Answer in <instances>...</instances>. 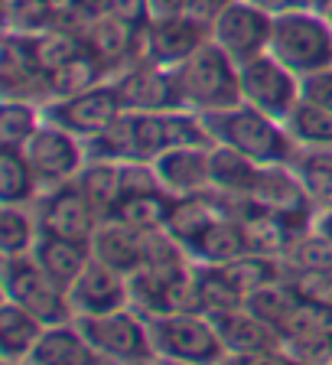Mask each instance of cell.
<instances>
[{"mask_svg":"<svg viewBox=\"0 0 332 365\" xmlns=\"http://www.w3.org/2000/svg\"><path fill=\"white\" fill-rule=\"evenodd\" d=\"M219 365H303L287 346L277 349H257V352H228Z\"/></svg>","mask_w":332,"mask_h":365,"instance_id":"cell-27","label":"cell"},{"mask_svg":"<svg viewBox=\"0 0 332 365\" xmlns=\"http://www.w3.org/2000/svg\"><path fill=\"white\" fill-rule=\"evenodd\" d=\"M209 39V30L196 26L186 16H173V20H150L140 30V53L137 59H147L153 66L176 68L196 53L199 46Z\"/></svg>","mask_w":332,"mask_h":365,"instance_id":"cell-15","label":"cell"},{"mask_svg":"<svg viewBox=\"0 0 332 365\" xmlns=\"http://www.w3.org/2000/svg\"><path fill=\"white\" fill-rule=\"evenodd\" d=\"M43 111H46V121L62 124L66 130H72V134L82 137L88 144V140L118 128V121L128 114V105H124V95L118 88V82L105 78V82L91 85L85 91H76V95L49 98L43 105Z\"/></svg>","mask_w":332,"mask_h":365,"instance_id":"cell-5","label":"cell"},{"mask_svg":"<svg viewBox=\"0 0 332 365\" xmlns=\"http://www.w3.org/2000/svg\"><path fill=\"white\" fill-rule=\"evenodd\" d=\"M43 121H46L43 101L4 98V105H0V147L23 150V147H26V140L36 134Z\"/></svg>","mask_w":332,"mask_h":365,"instance_id":"cell-25","label":"cell"},{"mask_svg":"<svg viewBox=\"0 0 332 365\" xmlns=\"http://www.w3.org/2000/svg\"><path fill=\"white\" fill-rule=\"evenodd\" d=\"M43 333L46 323L39 317H33L30 310H23L10 300H0V359L4 365H26Z\"/></svg>","mask_w":332,"mask_h":365,"instance_id":"cell-19","label":"cell"},{"mask_svg":"<svg viewBox=\"0 0 332 365\" xmlns=\"http://www.w3.org/2000/svg\"><path fill=\"white\" fill-rule=\"evenodd\" d=\"M26 365H111V362L88 339V333L82 329L78 319H66V323L46 327L43 339L30 352Z\"/></svg>","mask_w":332,"mask_h":365,"instance_id":"cell-16","label":"cell"},{"mask_svg":"<svg viewBox=\"0 0 332 365\" xmlns=\"http://www.w3.org/2000/svg\"><path fill=\"white\" fill-rule=\"evenodd\" d=\"M306 7H313V10H319V14H332V0H303Z\"/></svg>","mask_w":332,"mask_h":365,"instance_id":"cell-33","label":"cell"},{"mask_svg":"<svg viewBox=\"0 0 332 365\" xmlns=\"http://www.w3.org/2000/svg\"><path fill=\"white\" fill-rule=\"evenodd\" d=\"M33 209H36L43 235L76 238V242H88V245H91V235L98 232L101 219H105L98 212V205L88 199V192L78 186V180L46 190Z\"/></svg>","mask_w":332,"mask_h":365,"instance_id":"cell-10","label":"cell"},{"mask_svg":"<svg viewBox=\"0 0 332 365\" xmlns=\"http://www.w3.org/2000/svg\"><path fill=\"white\" fill-rule=\"evenodd\" d=\"M300 101L332 111V66L300 78Z\"/></svg>","mask_w":332,"mask_h":365,"instance_id":"cell-26","label":"cell"},{"mask_svg":"<svg viewBox=\"0 0 332 365\" xmlns=\"http://www.w3.org/2000/svg\"><path fill=\"white\" fill-rule=\"evenodd\" d=\"M189 0H147L150 20H173V16H186Z\"/></svg>","mask_w":332,"mask_h":365,"instance_id":"cell-30","label":"cell"},{"mask_svg":"<svg viewBox=\"0 0 332 365\" xmlns=\"http://www.w3.org/2000/svg\"><path fill=\"white\" fill-rule=\"evenodd\" d=\"M310 228L332 248V205H319V209H313Z\"/></svg>","mask_w":332,"mask_h":365,"instance_id":"cell-31","label":"cell"},{"mask_svg":"<svg viewBox=\"0 0 332 365\" xmlns=\"http://www.w3.org/2000/svg\"><path fill=\"white\" fill-rule=\"evenodd\" d=\"M150 339L157 362L176 365H219L225 359V346L209 313L173 310V313H147Z\"/></svg>","mask_w":332,"mask_h":365,"instance_id":"cell-4","label":"cell"},{"mask_svg":"<svg viewBox=\"0 0 332 365\" xmlns=\"http://www.w3.org/2000/svg\"><path fill=\"white\" fill-rule=\"evenodd\" d=\"M43 228L33 205H0V255H33Z\"/></svg>","mask_w":332,"mask_h":365,"instance_id":"cell-22","label":"cell"},{"mask_svg":"<svg viewBox=\"0 0 332 365\" xmlns=\"http://www.w3.org/2000/svg\"><path fill=\"white\" fill-rule=\"evenodd\" d=\"M271 26H274L271 14L251 7L244 0H232L225 7V14L212 23L209 39L219 46L225 56H232L238 66H244V62L267 53V46H271Z\"/></svg>","mask_w":332,"mask_h":365,"instance_id":"cell-11","label":"cell"},{"mask_svg":"<svg viewBox=\"0 0 332 365\" xmlns=\"http://www.w3.org/2000/svg\"><path fill=\"white\" fill-rule=\"evenodd\" d=\"M78 186L88 192V199L98 205V212L114 215L118 202L124 199L121 186V160H88L85 170L78 173Z\"/></svg>","mask_w":332,"mask_h":365,"instance_id":"cell-24","label":"cell"},{"mask_svg":"<svg viewBox=\"0 0 332 365\" xmlns=\"http://www.w3.org/2000/svg\"><path fill=\"white\" fill-rule=\"evenodd\" d=\"M326 365H332V356H329V362H326Z\"/></svg>","mask_w":332,"mask_h":365,"instance_id":"cell-35","label":"cell"},{"mask_svg":"<svg viewBox=\"0 0 332 365\" xmlns=\"http://www.w3.org/2000/svg\"><path fill=\"white\" fill-rule=\"evenodd\" d=\"M78 323H82L88 339L98 346V352L111 365H153L157 362L153 339H150V323H147V313L137 304L101 313V317H85Z\"/></svg>","mask_w":332,"mask_h":365,"instance_id":"cell-6","label":"cell"},{"mask_svg":"<svg viewBox=\"0 0 332 365\" xmlns=\"http://www.w3.org/2000/svg\"><path fill=\"white\" fill-rule=\"evenodd\" d=\"M244 4H251V7H257V10H264V14H271V16L290 14V10H296V7H306L303 0H244Z\"/></svg>","mask_w":332,"mask_h":365,"instance_id":"cell-32","label":"cell"},{"mask_svg":"<svg viewBox=\"0 0 332 365\" xmlns=\"http://www.w3.org/2000/svg\"><path fill=\"white\" fill-rule=\"evenodd\" d=\"M212 147L215 144H186L163 150L153 160L160 186L176 199L212 192Z\"/></svg>","mask_w":332,"mask_h":365,"instance_id":"cell-14","label":"cell"},{"mask_svg":"<svg viewBox=\"0 0 332 365\" xmlns=\"http://www.w3.org/2000/svg\"><path fill=\"white\" fill-rule=\"evenodd\" d=\"M303 365H313V362H303Z\"/></svg>","mask_w":332,"mask_h":365,"instance_id":"cell-36","label":"cell"},{"mask_svg":"<svg viewBox=\"0 0 332 365\" xmlns=\"http://www.w3.org/2000/svg\"><path fill=\"white\" fill-rule=\"evenodd\" d=\"M238 78H242L244 105L271 114L277 121H287L290 114H294V108L300 105V76L290 72L271 53L238 66Z\"/></svg>","mask_w":332,"mask_h":365,"instance_id":"cell-8","label":"cell"},{"mask_svg":"<svg viewBox=\"0 0 332 365\" xmlns=\"http://www.w3.org/2000/svg\"><path fill=\"white\" fill-rule=\"evenodd\" d=\"M153 365H157V362H153Z\"/></svg>","mask_w":332,"mask_h":365,"instance_id":"cell-37","label":"cell"},{"mask_svg":"<svg viewBox=\"0 0 332 365\" xmlns=\"http://www.w3.org/2000/svg\"><path fill=\"white\" fill-rule=\"evenodd\" d=\"M173 76H176V88H180V105L186 111L212 114L242 105L238 62L222 53L212 39H205L186 62H180L173 68Z\"/></svg>","mask_w":332,"mask_h":365,"instance_id":"cell-2","label":"cell"},{"mask_svg":"<svg viewBox=\"0 0 332 365\" xmlns=\"http://www.w3.org/2000/svg\"><path fill=\"white\" fill-rule=\"evenodd\" d=\"M68 307L72 317H101V313L121 310V307L134 304V290H130V274L118 271V267L105 264V261L91 258L85 264V271L76 281L68 284Z\"/></svg>","mask_w":332,"mask_h":365,"instance_id":"cell-12","label":"cell"},{"mask_svg":"<svg viewBox=\"0 0 332 365\" xmlns=\"http://www.w3.org/2000/svg\"><path fill=\"white\" fill-rule=\"evenodd\" d=\"M114 82L121 88L128 111H180L182 108L173 68L153 66L147 59H130L114 76Z\"/></svg>","mask_w":332,"mask_h":365,"instance_id":"cell-13","label":"cell"},{"mask_svg":"<svg viewBox=\"0 0 332 365\" xmlns=\"http://www.w3.org/2000/svg\"><path fill=\"white\" fill-rule=\"evenodd\" d=\"M157 365H176V362H157Z\"/></svg>","mask_w":332,"mask_h":365,"instance_id":"cell-34","label":"cell"},{"mask_svg":"<svg viewBox=\"0 0 332 365\" xmlns=\"http://www.w3.org/2000/svg\"><path fill=\"white\" fill-rule=\"evenodd\" d=\"M232 0H189L186 4V20H192L202 30H212V23L225 14V7Z\"/></svg>","mask_w":332,"mask_h":365,"instance_id":"cell-29","label":"cell"},{"mask_svg":"<svg viewBox=\"0 0 332 365\" xmlns=\"http://www.w3.org/2000/svg\"><path fill=\"white\" fill-rule=\"evenodd\" d=\"M33 258L43 264V271L53 277L56 284L68 290V284L76 281L91 261V245L76 242V238H59V235H39Z\"/></svg>","mask_w":332,"mask_h":365,"instance_id":"cell-20","label":"cell"},{"mask_svg":"<svg viewBox=\"0 0 332 365\" xmlns=\"http://www.w3.org/2000/svg\"><path fill=\"white\" fill-rule=\"evenodd\" d=\"M98 10L105 14L118 16L121 23L134 26V30H144L147 23H150V10H147V0H105Z\"/></svg>","mask_w":332,"mask_h":365,"instance_id":"cell-28","label":"cell"},{"mask_svg":"<svg viewBox=\"0 0 332 365\" xmlns=\"http://www.w3.org/2000/svg\"><path fill=\"white\" fill-rule=\"evenodd\" d=\"M43 182L23 150L0 147V205H36Z\"/></svg>","mask_w":332,"mask_h":365,"instance_id":"cell-21","label":"cell"},{"mask_svg":"<svg viewBox=\"0 0 332 365\" xmlns=\"http://www.w3.org/2000/svg\"><path fill=\"white\" fill-rule=\"evenodd\" d=\"M215 329H219V339L228 352H257V349H277V346H287L284 336L267 323L264 317H257L248 307H234V310H215L209 313Z\"/></svg>","mask_w":332,"mask_h":365,"instance_id":"cell-17","label":"cell"},{"mask_svg":"<svg viewBox=\"0 0 332 365\" xmlns=\"http://www.w3.org/2000/svg\"><path fill=\"white\" fill-rule=\"evenodd\" d=\"M144 248H147V232H137L118 215L101 219L98 232L91 235V258L105 261V264L118 267L124 274H134L144 264Z\"/></svg>","mask_w":332,"mask_h":365,"instance_id":"cell-18","label":"cell"},{"mask_svg":"<svg viewBox=\"0 0 332 365\" xmlns=\"http://www.w3.org/2000/svg\"><path fill=\"white\" fill-rule=\"evenodd\" d=\"M23 153L30 160V167L36 170L43 190L78 180V173L88 163V147H85L82 137H76L72 130H66L62 124L53 121L39 124V130L26 140Z\"/></svg>","mask_w":332,"mask_h":365,"instance_id":"cell-9","label":"cell"},{"mask_svg":"<svg viewBox=\"0 0 332 365\" xmlns=\"http://www.w3.org/2000/svg\"><path fill=\"white\" fill-rule=\"evenodd\" d=\"M0 274H4V300L23 307V310H30L33 317L43 319L46 327L76 319L72 317V307H68L66 287L56 284L33 255H14V258H4Z\"/></svg>","mask_w":332,"mask_h":365,"instance_id":"cell-7","label":"cell"},{"mask_svg":"<svg viewBox=\"0 0 332 365\" xmlns=\"http://www.w3.org/2000/svg\"><path fill=\"white\" fill-rule=\"evenodd\" d=\"M202 121L215 147L242 153L261 167H294L296 163L300 150H296L294 137L287 134V124L244 101L225 111L202 114Z\"/></svg>","mask_w":332,"mask_h":365,"instance_id":"cell-1","label":"cell"},{"mask_svg":"<svg viewBox=\"0 0 332 365\" xmlns=\"http://www.w3.org/2000/svg\"><path fill=\"white\" fill-rule=\"evenodd\" d=\"M284 124H287V134L294 137L296 150L332 153V111L300 101Z\"/></svg>","mask_w":332,"mask_h":365,"instance_id":"cell-23","label":"cell"},{"mask_svg":"<svg viewBox=\"0 0 332 365\" xmlns=\"http://www.w3.org/2000/svg\"><path fill=\"white\" fill-rule=\"evenodd\" d=\"M267 53L280 59L296 76H310L332 66V14L313 7H296L274 16Z\"/></svg>","mask_w":332,"mask_h":365,"instance_id":"cell-3","label":"cell"}]
</instances>
